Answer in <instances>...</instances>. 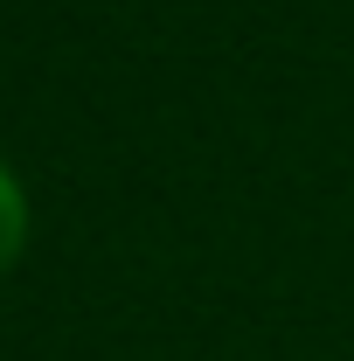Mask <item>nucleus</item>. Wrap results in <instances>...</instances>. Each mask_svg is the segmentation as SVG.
Here are the masks:
<instances>
[{
	"label": "nucleus",
	"mask_w": 354,
	"mask_h": 361,
	"mask_svg": "<svg viewBox=\"0 0 354 361\" xmlns=\"http://www.w3.org/2000/svg\"><path fill=\"white\" fill-rule=\"evenodd\" d=\"M28 243H35V195H28V174L0 153V278L21 271Z\"/></svg>",
	"instance_id": "nucleus-1"
}]
</instances>
